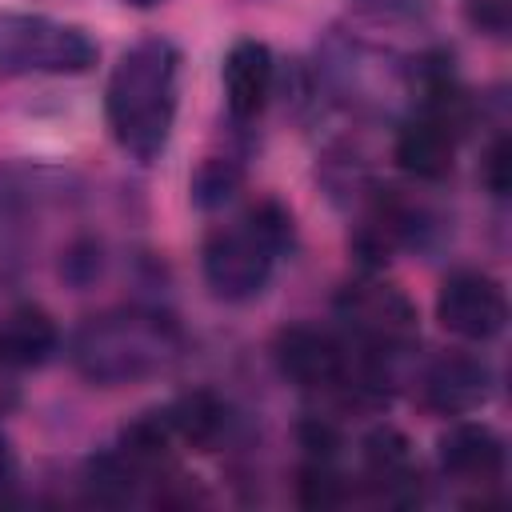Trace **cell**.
I'll return each mask as SVG.
<instances>
[{"label": "cell", "instance_id": "obj_1", "mask_svg": "<svg viewBox=\"0 0 512 512\" xmlns=\"http://www.w3.org/2000/svg\"><path fill=\"white\" fill-rule=\"evenodd\" d=\"M184 328L156 304H116L84 316L68 336V364L92 388H132L184 356Z\"/></svg>", "mask_w": 512, "mask_h": 512}, {"label": "cell", "instance_id": "obj_2", "mask_svg": "<svg viewBox=\"0 0 512 512\" xmlns=\"http://www.w3.org/2000/svg\"><path fill=\"white\" fill-rule=\"evenodd\" d=\"M180 48L168 36H144L120 52L104 84V120L120 152L136 164L164 156L180 108Z\"/></svg>", "mask_w": 512, "mask_h": 512}, {"label": "cell", "instance_id": "obj_3", "mask_svg": "<svg viewBox=\"0 0 512 512\" xmlns=\"http://www.w3.org/2000/svg\"><path fill=\"white\" fill-rule=\"evenodd\" d=\"M340 336L372 360H384L400 368V360L420 344V312L404 288L392 280H380L376 272H364L348 280L332 300Z\"/></svg>", "mask_w": 512, "mask_h": 512}, {"label": "cell", "instance_id": "obj_4", "mask_svg": "<svg viewBox=\"0 0 512 512\" xmlns=\"http://www.w3.org/2000/svg\"><path fill=\"white\" fill-rule=\"evenodd\" d=\"M100 44L84 24L44 12H0V80L20 76H88Z\"/></svg>", "mask_w": 512, "mask_h": 512}, {"label": "cell", "instance_id": "obj_5", "mask_svg": "<svg viewBox=\"0 0 512 512\" xmlns=\"http://www.w3.org/2000/svg\"><path fill=\"white\" fill-rule=\"evenodd\" d=\"M272 364L292 388L356 408V348L340 336V328L316 320H292L276 328Z\"/></svg>", "mask_w": 512, "mask_h": 512}, {"label": "cell", "instance_id": "obj_6", "mask_svg": "<svg viewBox=\"0 0 512 512\" xmlns=\"http://www.w3.org/2000/svg\"><path fill=\"white\" fill-rule=\"evenodd\" d=\"M280 256L276 248L240 216L232 224H216L200 240V276L212 300L220 304H252L272 284Z\"/></svg>", "mask_w": 512, "mask_h": 512}, {"label": "cell", "instance_id": "obj_7", "mask_svg": "<svg viewBox=\"0 0 512 512\" xmlns=\"http://www.w3.org/2000/svg\"><path fill=\"white\" fill-rule=\"evenodd\" d=\"M436 324L464 344L496 340L508 324L504 284L484 268H452L436 288Z\"/></svg>", "mask_w": 512, "mask_h": 512}, {"label": "cell", "instance_id": "obj_8", "mask_svg": "<svg viewBox=\"0 0 512 512\" xmlns=\"http://www.w3.org/2000/svg\"><path fill=\"white\" fill-rule=\"evenodd\" d=\"M420 404L432 416H472L496 396V368L488 356L468 352V348H448L436 352L420 368Z\"/></svg>", "mask_w": 512, "mask_h": 512}, {"label": "cell", "instance_id": "obj_9", "mask_svg": "<svg viewBox=\"0 0 512 512\" xmlns=\"http://www.w3.org/2000/svg\"><path fill=\"white\" fill-rule=\"evenodd\" d=\"M360 488L392 508H412L424 496V472L412 440L396 424H372L360 436Z\"/></svg>", "mask_w": 512, "mask_h": 512}, {"label": "cell", "instance_id": "obj_10", "mask_svg": "<svg viewBox=\"0 0 512 512\" xmlns=\"http://www.w3.org/2000/svg\"><path fill=\"white\" fill-rule=\"evenodd\" d=\"M436 464L440 476L464 488H492L508 472V444L484 420H452L436 436Z\"/></svg>", "mask_w": 512, "mask_h": 512}, {"label": "cell", "instance_id": "obj_11", "mask_svg": "<svg viewBox=\"0 0 512 512\" xmlns=\"http://www.w3.org/2000/svg\"><path fill=\"white\" fill-rule=\"evenodd\" d=\"M224 108L232 128H252L276 96V56L264 40L240 36L220 60Z\"/></svg>", "mask_w": 512, "mask_h": 512}, {"label": "cell", "instance_id": "obj_12", "mask_svg": "<svg viewBox=\"0 0 512 512\" xmlns=\"http://www.w3.org/2000/svg\"><path fill=\"white\" fill-rule=\"evenodd\" d=\"M60 344L64 336L56 316L36 300H20L0 316V364H8L12 372H36L52 364L60 356Z\"/></svg>", "mask_w": 512, "mask_h": 512}, {"label": "cell", "instance_id": "obj_13", "mask_svg": "<svg viewBox=\"0 0 512 512\" xmlns=\"http://www.w3.org/2000/svg\"><path fill=\"white\" fill-rule=\"evenodd\" d=\"M168 424L176 432V444L192 448V452H216L236 436V408L228 396H220L216 388H188L180 396H172L164 404Z\"/></svg>", "mask_w": 512, "mask_h": 512}, {"label": "cell", "instance_id": "obj_14", "mask_svg": "<svg viewBox=\"0 0 512 512\" xmlns=\"http://www.w3.org/2000/svg\"><path fill=\"white\" fill-rule=\"evenodd\" d=\"M144 480H152L144 468H136L116 444L92 452L84 460V472H80V488H84V500L88 504H100V508H124L140 496Z\"/></svg>", "mask_w": 512, "mask_h": 512}, {"label": "cell", "instance_id": "obj_15", "mask_svg": "<svg viewBox=\"0 0 512 512\" xmlns=\"http://www.w3.org/2000/svg\"><path fill=\"white\" fill-rule=\"evenodd\" d=\"M240 188H244V160L232 152H212L196 164L188 180V200L200 212H220L240 196Z\"/></svg>", "mask_w": 512, "mask_h": 512}, {"label": "cell", "instance_id": "obj_16", "mask_svg": "<svg viewBox=\"0 0 512 512\" xmlns=\"http://www.w3.org/2000/svg\"><path fill=\"white\" fill-rule=\"evenodd\" d=\"M356 500V484L340 472V460H304L296 476L300 508H344Z\"/></svg>", "mask_w": 512, "mask_h": 512}, {"label": "cell", "instance_id": "obj_17", "mask_svg": "<svg viewBox=\"0 0 512 512\" xmlns=\"http://www.w3.org/2000/svg\"><path fill=\"white\" fill-rule=\"evenodd\" d=\"M108 268V248L100 236L84 232V236H72L64 248H60V260H56V276L72 288V292H84L92 288Z\"/></svg>", "mask_w": 512, "mask_h": 512}, {"label": "cell", "instance_id": "obj_18", "mask_svg": "<svg viewBox=\"0 0 512 512\" xmlns=\"http://www.w3.org/2000/svg\"><path fill=\"white\" fill-rule=\"evenodd\" d=\"M348 8L376 28H424L436 16V0H348Z\"/></svg>", "mask_w": 512, "mask_h": 512}, {"label": "cell", "instance_id": "obj_19", "mask_svg": "<svg viewBox=\"0 0 512 512\" xmlns=\"http://www.w3.org/2000/svg\"><path fill=\"white\" fill-rule=\"evenodd\" d=\"M244 220H248V224L276 248L280 260L296 252V216H292V208H288L284 200L264 196V200H256V204L244 212Z\"/></svg>", "mask_w": 512, "mask_h": 512}, {"label": "cell", "instance_id": "obj_20", "mask_svg": "<svg viewBox=\"0 0 512 512\" xmlns=\"http://www.w3.org/2000/svg\"><path fill=\"white\" fill-rule=\"evenodd\" d=\"M296 444H300L304 460H340L344 428L332 416H304L296 424Z\"/></svg>", "mask_w": 512, "mask_h": 512}, {"label": "cell", "instance_id": "obj_21", "mask_svg": "<svg viewBox=\"0 0 512 512\" xmlns=\"http://www.w3.org/2000/svg\"><path fill=\"white\" fill-rule=\"evenodd\" d=\"M480 184L488 188L492 200H504L508 188H512V144H508L504 132H500V136L484 148V156H480Z\"/></svg>", "mask_w": 512, "mask_h": 512}, {"label": "cell", "instance_id": "obj_22", "mask_svg": "<svg viewBox=\"0 0 512 512\" xmlns=\"http://www.w3.org/2000/svg\"><path fill=\"white\" fill-rule=\"evenodd\" d=\"M464 20L484 36L508 32V0H464Z\"/></svg>", "mask_w": 512, "mask_h": 512}, {"label": "cell", "instance_id": "obj_23", "mask_svg": "<svg viewBox=\"0 0 512 512\" xmlns=\"http://www.w3.org/2000/svg\"><path fill=\"white\" fill-rule=\"evenodd\" d=\"M20 400V388H16V372L8 364H0V416H8Z\"/></svg>", "mask_w": 512, "mask_h": 512}, {"label": "cell", "instance_id": "obj_24", "mask_svg": "<svg viewBox=\"0 0 512 512\" xmlns=\"http://www.w3.org/2000/svg\"><path fill=\"white\" fill-rule=\"evenodd\" d=\"M120 4H128V8H136V12H152V8H160V4H168V0H120Z\"/></svg>", "mask_w": 512, "mask_h": 512}]
</instances>
